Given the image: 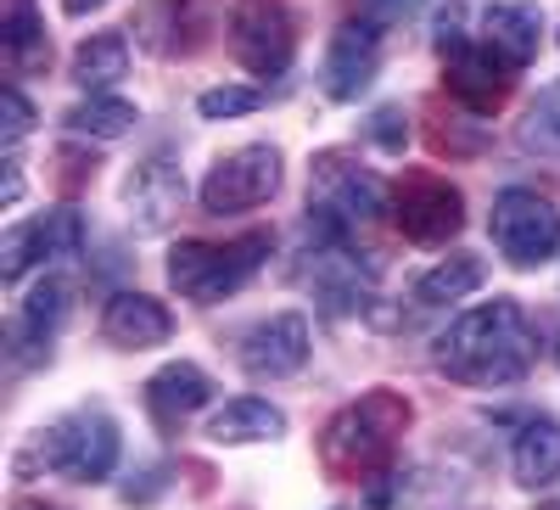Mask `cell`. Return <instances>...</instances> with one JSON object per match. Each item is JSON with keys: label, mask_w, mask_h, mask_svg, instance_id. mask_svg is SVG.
<instances>
[{"label": "cell", "mask_w": 560, "mask_h": 510, "mask_svg": "<svg viewBox=\"0 0 560 510\" xmlns=\"http://www.w3.org/2000/svg\"><path fill=\"white\" fill-rule=\"evenodd\" d=\"M208 438L213 443H275V438H287V409L258 398V393H242L224 409H213Z\"/></svg>", "instance_id": "19"}, {"label": "cell", "mask_w": 560, "mask_h": 510, "mask_svg": "<svg viewBox=\"0 0 560 510\" xmlns=\"http://www.w3.org/2000/svg\"><path fill=\"white\" fill-rule=\"evenodd\" d=\"M510 472L522 488H549L560 477V421L549 415H527L510 443Z\"/></svg>", "instance_id": "20"}, {"label": "cell", "mask_w": 560, "mask_h": 510, "mask_svg": "<svg viewBox=\"0 0 560 510\" xmlns=\"http://www.w3.org/2000/svg\"><path fill=\"white\" fill-rule=\"evenodd\" d=\"M415 7H420V0H364V18L376 28H387V23H404Z\"/></svg>", "instance_id": "29"}, {"label": "cell", "mask_w": 560, "mask_h": 510, "mask_svg": "<svg viewBox=\"0 0 560 510\" xmlns=\"http://www.w3.org/2000/svg\"><path fill=\"white\" fill-rule=\"evenodd\" d=\"M438 370L465 387H510L538 359V332L516 298H493L482 309H465L432 348Z\"/></svg>", "instance_id": "1"}, {"label": "cell", "mask_w": 560, "mask_h": 510, "mask_svg": "<svg viewBox=\"0 0 560 510\" xmlns=\"http://www.w3.org/2000/svg\"><path fill=\"white\" fill-rule=\"evenodd\" d=\"M0 51H7L12 73H39L51 62V34H45V18L34 0H7V12H0Z\"/></svg>", "instance_id": "21"}, {"label": "cell", "mask_w": 560, "mask_h": 510, "mask_svg": "<svg viewBox=\"0 0 560 510\" xmlns=\"http://www.w3.org/2000/svg\"><path fill=\"white\" fill-rule=\"evenodd\" d=\"M308 348H314L308 320L298 309H280V314H269V320H258V326L242 332L236 359L258 382H287V376H298V370L308 364Z\"/></svg>", "instance_id": "11"}, {"label": "cell", "mask_w": 560, "mask_h": 510, "mask_svg": "<svg viewBox=\"0 0 560 510\" xmlns=\"http://www.w3.org/2000/svg\"><path fill=\"white\" fill-rule=\"evenodd\" d=\"M230 51L236 62L258 79H280L292 68V51H298V34H292V18L280 0H242L230 12Z\"/></svg>", "instance_id": "8"}, {"label": "cell", "mask_w": 560, "mask_h": 510, "mask_svg": "<svg viewBox=\"0 0 560 510\" xmlns=\"http://www.w3.org/2000/svg\"><path fill=\"white\" fill-rule=\"evenodd\" d=\"M555 364H560V348H555Z\"/></svg>", "instance_id": "33"}, {"label": "cell", "mask_w": 560, "mask_h": 510, "mask_svg": "<svg viewBox=\"0 0 560 510\" xmlns=\"http://www.w3.org/2000/svg\"><path fill=\"white\" fill-rule=\"evenodd\" d=\"M84 247V219L73 208H51L39 219H23L7 230V242H0V281L18 287L28 264H68L79 258Z\"/></svg>", "instance_id": "9"}, {"label": "cell", "mask_w": 560, "mask_h": 510, "mask_svg": "<svg viewBox=\"0 0 560 510\" xmlns=\"http://www.w3.org/2000/svg\"><path fill=\"white\" fill-rule=\"evenodd\" d=\"M482 281H488V264H482L477 253H454V258L432 264V269L415 281V303H420V309H448V303H459V298H471Z\"/></svg>", "instance_id": "23"}, {"label": "cell", "mask_w": 560, "mask_h": 510, "mask_svg": "<svg viewBox=\"0 0 560 510\" xmlns=\"http://www.w3.org/2000/svg\"><path fill=\"white\" fill-rule=\"evenodd\" d=\"M102 7H107V0H62L68 18H90V12H102Z\"/></svg>", "instance_id": "30"}, {"label": "cell", "mask_w": 560, "mask_h": 510, "mask_svg": "<svg viewBox=\"0 0 560 510\" xmlns=\"http://www.w3.org/2000/svg\"><path fill=\"white\" fill-rule=\"evenodd\" d=\"M258 107H264V90H253V84H213L197 96L202 118H242V113H258Z\"/></svg>", "instance_id": "26"}, {"label": "cell", "mask_w": 560, "mask_h": 510, "mask_svg": "<svg viewBox=\"0 0 560 510\" xmlns=\"http://www.w3.org/2000/svg\"><path fill=\"white\" fill-rule=\"evenodd\" d=\"M382 213H387V185L370 174V169L348 163L342 152H325L314 163V202H308V219L314 224H325V230H337V236L359 242V230L376 224Z\"/></svg>", "instance_id": "5"}, {"label": "cell", "mask_w": 560, "mask_h": 510, "mask_svg": "<svg viewBox=\"0 0 560 510\" xmlns=\"http://www.w3.org/2000/svg\"><path fill=\"white\" fill-rule=\"evenodd\" d=\"M488 236L499 247L504 264L516 269H538L560 253V208L527 185H504L493 197V213H488Z\"/></svg>", "instance_id": "6"}, {"label": "cell", "mask_w": 560, "mask_h": 510, "mask_svg": "<svg viewBox=\"0 0 560 510\" xmlns=\"http://www.w3.org/2000/svg\"><path fill=\"white\" fill-rule=\"evenodd\" d=\"M118 449H124V432L102 404H79L34 438L39 466L68 483H107L118 472Z\"/></svg>", "instance_id": "4"}, {"label": "cell", "mask_w": 560, "mask_h": 510, "mask_svg": "<svg viewBox=\"0 0 560 510\" xmlns=\"http://www.w3.org/2000/svg\"><path fill=\"white\" fill-rule=\"evenodd\" d=\"M376 68H382V34L370 18H353L331 34L325 45V68H319V84L331 102H359L370 84H376Z\"/></svg>", "instance_id": "12"}, {"label": "cell", "mask_w": 560, "mask_h": 510, "mask_svg": "<svg viewBox=\"0 0 560 510\" xmlns=\"http://www.w3.org/2000/svg\"><path fill=\"white\" fill-rule=\"evenodd\" d=\"M393 219L404 230V242L443 247L448 236H459V224H465V197H459V185H448L443 174H415V179L398 185Z\"/></svg>", "instance_id": "10"}, {"label": "cell", "mask_w": 560, "mask_h": 510, "mask_svg": "<svg viewBox=\"0 0 560 510\" xmlns=\"http://www.w3.org/2000/svg\"><path fill=\"white\" fill-rule=\"evenodd\" d=\"M62 124H68L73 135H90V141H118V135H129V129L140 124V113H135L124 96H90V102L68 107Z\"/></svg>", "instance_id": "24"}, {"label": "cell", "mask_w": 560, "mask_h": 510, "mask_svg": "<svg viewBox=\"0 0 560 510\" xmlns=\"http://www.w3.org/2000/svg\"><path fill=\"white\" fill-rule=\"evenodd\" d=\"M129 73V39L118 28L90 34L79 51H73V84L90 90V96H107V90Z\"/></svg>", "instance_id": "22"}, {"label": "cell", "mask_w": 560, "mask_h": 510, "mask_svg": "<svg viewBox=\"0 0 560 510\" xmlns=\"http://www.w3.org/2000/svg\"><path fill=\"white\" fill-rule=\"evenodd\" d=\"M516 141L527 152H544V158H560V79L538 90V102L527 107L522 129H516Z\"/></svg>", "instance_id": "25"}, {"label": "cell", "mask_w": 560, "mask_h": 510, "mask_svg": "<svg viewBox=\"0 0 560 510\" xmlns=\"http://www.w3.org/2000/svg\"><path fill=\"white\" fill-rule=\"evenodd\" d=\"M538 510H560V499H544V505H538Z\"/></svg>", "instance_id": "32"}, {"label": "cell", "mask_w": 560, "mask_h": 510, "mask_svg": "<svg viewBox=\"0 0 560 510\" xmlns=\"http://www.w3.org/2000/svg\"><path fill=\"white\" fill-rule=\"evenodd\" d=\"M448 62V90L465 102V107H477V113H493L504 102V90H510V68L488 51L482 39H465L459 51L443 57Z\"/></svg>", "instance_id": "18"}, {"label": "cell", "mask_w": 560, "mask_h": 510, "mask_svg": "<svg viewBox=\"0 0 560 510\" xmlns=\"http://www.w3.org/2000/svg\"><path fill=\"white\" fill-rule=\"evenodd\" d=\"M102 337L113 348H163L174 337V314L147 292H118L102 309Z\"/></svg>", "instance_id": "17"}, {"label": "cell", "mask_w": 560, "mask_h": 510, "mask_svg": "<svg viewBox=\"0 0 560 510\" xmlns=\"http://www.w3.org/2000/svg\"><path fill=\"white\" fill-rule=\"evenodd\" d=\"M12 510H62V505H51V499H18Z\"/></svg>", "instance_id": "31"}, {"label": "cell", "mask_w": 560, "mask_h": 510, "mask_svg": "<svg viewBox=\"0 0 560 510\" xmlns=\"http://www.w3.org/2000/svg\"><path fill=\"white\" fill-rule=\"evenodd\" d=\"M28 129H34V107H28V96L18 84H7L0 90V141H7V152L18 141H28Z\"/></svg>", "instance_id": "27"}, {"label": "cell", "mask_w": 560, "mask_h": 510, "mask_svg": "<svg viewBox=\"0 0 560 510\" xmlns=\"http://www.w3.org/2000/svg\"><path fill=\"white\" fill-rule=\"evenodd\" d=\"M409 427V404L387 387L376 393H359L353 404H342L331 415V427H325V460H331L337 472H376L393 460V443L404 438Z\"/></svg>", "instance_id": "2"}, {"label": "cell", "mask_w": 560, "mask_h": 510, "mask_svg": "<svg viewBox=\"0 0 560 510\" xmlns=\"http://www.w3.org/2000/svg\"><path fill=\"white\" fill-rule=\"evenodd\" d=\"M124 202H129L135 230H147V236H152V230H163V224L179 213V202H185V179H179V169H174L163 152H152L147 163L129 174Z\"/></svg>", "instance_id": "15"}, {"label": "cell", "mask_w": 560, "mask_h": 510, "mask_svg": "<svg viewBox=\"0 0 560 510\" xmlns=\"http://www.w3.org/2000/svg\"><path fill=\"white\" fill-rule=\"evenodd\" d=\"M280 147L269 141H253V147H236L230 158H219L202 179V213L224 219V213H247V208H264L275 192H280Z\"/></svg>", "instance_id": "7"}, {"label": "cell", "mask_w": 560, "mask_h": 510, "mask_svg": "<svg viewBox=\"0 0 560 510\" xmlns=\"http://www.w3.org/2000/svg\"><path fill=\"white\" fill-rule=\"evenodd\" d=\"M208 398H213V382H208V370L191 364V359L163 364L158 376L147 382V409H152V421H158L163 432L185 427L197 409H208Z\"/></svg>", "instance_id": "16"}, {"label": "cell", "mask_w": 560, "mask_h": 510, "mask_svg": "<svg viewBox=\"0 0 560 510\" xmlns=\"http://www.w3.org/2000/svg\"><path fill=\"white\" fill-rule=\"evenodd\" d=\"M364 135L376 141L387 158H398L404 147H409V113L404 107H376L370 113V124H364Z\"/></svg>", "instance_id": "28"}, {"label": "cell", "mask_w": 560, "mask_h": 510, "mask_svg": "<svg viewBox=\"0 0 560 510\" xmlns=\"http://www.w3.org/2000/svg\"><path fill=\"white\" fill-rule=\"evenodd\" d=\"M269 236L247 230L236 242H179L168 253V287L191 303H224L230 292H242L269 258Z\"/></svg>", "instance_id": "3"}, {"label": "cell", "mask_w": 560, "mask_h": 510, "mask_svg": "<svg viewBox=\"0 0 560 510\" xmlns=\"http://www.w3.org/2000/svg\"><path fill=\"white\" fill-rule=\"evenodd\" d=\"M482 45L510 73H522L544 45V12L533 7V0H493V7L482 12Z\"/></svg>", "instance_id": "14"}, {"label": "cell", "mask_w": 560, "mask_h": 510, "mask_svg": "<svg viewBox=\"0 0 560 510\" xmlns=\"http://www.w3.org/2000/svg\"><path fill=\"white\" fill-rule=\"evenodd\" d=\"M68 303H73V287L57 281V275H45V281L18 303L12 326H7V348H12V364L18 370L51 359V337H57V326L68 320Z\"/></svg>", "instance_id": "13"}]
</instances>
